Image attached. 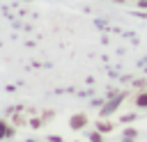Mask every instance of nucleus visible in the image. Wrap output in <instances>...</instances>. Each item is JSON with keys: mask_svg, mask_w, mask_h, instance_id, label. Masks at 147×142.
Here are the masks:
<instances>
[{"mask_svg": "<svg viewBox=\"0 0 147 142\" xmlns=\"http://www.w3.org/2000/svg\"><path fill=\"white\" fill-rule=\"evenodd\" d=\"M90 140H92V142H101V135H99V133H94V135H92Z\"/></svg>", "mask_w": 147, "mask_h": 142, "instance_id": "5", "label": "nucleus"}, {"mask_svg": "<svg viewBox=\"0 0 147 142\" xmlns=\"http://www.w3.org/2000/svg\"><path fill=\"white\" fill-rule=\"evenodd\" d=\"M96 128H99V131H103V133H108L113 126H110V124H101V121H99V126H96Z\"/></svg>", "mask_w": 147, "mask_h": 142, "instance_id": "4", "label": "nucleus"}, {"mask_svg": "<svg viewBox=\"0 0 147 142\" xmlns=\"http://www.w3.org/2000/svg\"><path fill=\"white\" fill-rule=\"evenodd\" d=\"M136 103H138V108H147V92H145V94H138Z\"/></svg>", "mask_w": 147, "mask_h": 142, "instance_id": "3", "label": "nucleus"}, {"mask_svg": "<svg viewBox=\"0 0 147 142\" xmlns=\"http://www.w3.org/2000/svg\"><path fill=\"white\" fill-rule=\"evenodd\" d=\"M138 5H140V7H145V9H147V0H138Z\"/></svg>", "mask_w": 147, "mask_h": 142, "instance_id": "6", "label": "nucleus"}, {"mask_svg": "<svg viewBox=\"0 0 147 142\" xmlns=\"http://www.w3.org/2000/svg\"><path fill=\"white\" fill-rule=\"evenodd\" d=\"M7 135H11V131L7 128V121H2V119H0V140H2V137H7Z\"/></svg>", "mask_w": 147, "mask_h": 142, "instance_id": "2", "label": "nucleus"}, {"mask_svg": "<svg viewBox=\"0 0 147 142\" xmlns=\"http://www.w3.org/2000/svg\"><path fill=\"white\" fill-rule=\"evenodd\" d=\"M85 124H87V117H85V115H74V117H71V121H69V126H71L74 131L83 128Z\"/></svg>", "mask_w": 147, "mask_h": 142, "instance_id": "1", "label": "nucleus"}]
</instances>
